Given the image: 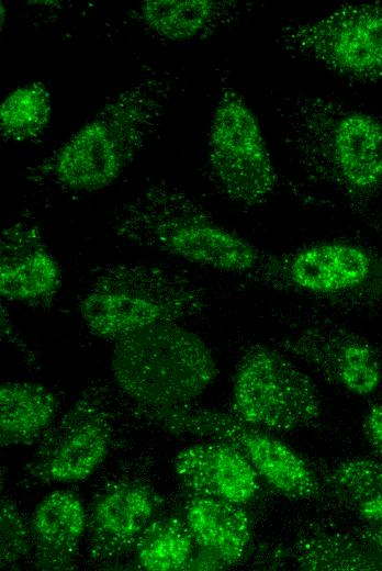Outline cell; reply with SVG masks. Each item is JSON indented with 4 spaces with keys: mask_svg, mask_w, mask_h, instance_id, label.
<instances>
[{
    "mask_svg": "<svg viewBox=\"0 0 382 571\" xmlns=\"http://www.w3.org/2000/svg\"><path fill=\"white\" fill-rule=\"evenodd\" d=\"M205 291L169 266L156 261L108 264L93 270L78 311L91 335L116 339L131 331L198 315Z\"/></svg>",
    "mask_w": 382,
    "mask_h": 571,
    "instance_id": "277c9868",
    "label": "cell"
},
{
    "mask_svg": "<svg viewBox=\"0 0 382 571\" xmlns=\"http://www.w3.org/2000/svg\"><path fill=\"white\" fill-rule=\"evenodd\" d=\"M288 147L315 177L358 202L382 187V121L326 96H300L280 108Z\"/></svg>",
    "mask_w": 382,
    "mask_h": 571,
    "instance_id": "3957f363",
    "label": "cell"
},
{
    "mask_svg": "<svg viewBox=\"0 0 382 571\" xmlns=\"http://www.w3.org/2000/svg\"><path fill=\"white\" fill-rule=\"evenodd\" d=\"M363 541L382 552V528L368 526L360 533Z\"/></svg>",
    "mask_w": 382,
    "mask_h": 571,
    "instance_id": "484cf974",
    "label": "cell"
},
{
    "mask_svg": "<svg viewBox=\"0 0 382 571\" xmlns=\"http://www.w3.org/2000/svg\"><path fill=\"white\" fill-rule=\"evenodd\" d=\"M87 524L77 495L68 491L46 495L37 504L31 523L36 566L44 570L71 568Z\"/></svg>",
    "mask_w": 382,
    "mask_h": 571,
    "instance_id": "e0dca14e",
    "label": "cell"
},
{
    "mask_svg": "<svg viewBox=\"0 0 382 571\" xmlns=\"http://www.w3.org/2000/svg\"><path fill=\"white\" fill-rule=\"evenodd\" d=\"M294 551L295 562L305 570H382V552L337 536L312 535Z\"/></svg>",
    "mask_w": 382,
    "mask_h": 571,
    "instance_id": "7402d4cb",
    "label": "cell"
},
{
    "mask_svg": "<svg viewBox=\"0 0 382 571\" xmlns=\"http://www.w3.org/2000/svg\"><path fill=\"white\" fill-rule=\"evenodd\" d=\"M335 495L352 510L382 501V462L350 459L335 466L326 478Z\"/></svg>",
    "mask_w": 382,
    "mask_h": 571,
    "instance_id": "603a6c76",
    "label": "cell"
},
{
    "mask_svg": "<svg viewBox=\"0 0 382 571\" xmlns=\"http://www.w3.org/2000/svg\"><path fill=\"white\" fill-rule=\"evenodd\" d=\"M160 503L159 495L143 483L122 481L106 488L96 497L88 518L90 557L103 561L135 546Z\"/></svg>",
    "mask_w": 382,
    "mask_h": 571,
    "instance_id": "7c38bea8",
    "label": "cell"
},
{
    "mask_svg": "<svg viewBox=\"0 0 382 571\" xmlns=\"http://www.w3.org/2000/svg\"><path fill=\"white\" fill-rule=\"evenodd\" d=\"M178 78L147 69L119 91L67 141L25 168V182L61 193L112 184L158 132Z\"/></svg>",
    "mask_w": 382,
    "mask_h": 571,
    "instance_id": "6da1fadb",
    "label": "cell"
},
{
    "mask_svg": "<svg viewBox=\"0 0 382 571\" xmlns=\"http://www.w3.org/2000/svg\"><path fill=\"white\" fill-rule=\"evenodd\" d=\"M58 407L54 392L34 382H4L0 387L1 446L27 444L53 422Z\"/></svg>",
    "mask_w": 382,
    "mask_h": 571,
    "instance_id": "d6986e66",
    "label": "cell"
},
{
    "mask_svg": "<svg viewBox=\"0 0 382 571\" xmlns=\"http://www.w3.org/2000/svg\"><path fill=\"white\" fill-rule=\"evenodd\" d=\"M194 546L186 520L160 517L154 519L137 539L136 559L143 569L149 571L187 570Z\"/></svg>",
    "mask_w": 382,
    "mask_h": 571,
    "instance_id": "44dd1931",
    "label": "cell"
},
{
    "mask_svg": "<svg viewBox=\"0 0 382 571\" xmlns=\"http://www.w3.org/2000/svg\"><path fill=\"white\" fill-rule=\"evenodd\" d=\"M363 428L371 447L382 457V404L370 408Z\"/></svg>",
    "mask_w": 382,
    "mask_h": 571,
    "instance_id": "d4e9b609",
    "label": "cell"
},
{
    "mask_svg": "<svg viewBox=\"0 0 382 571\" xmlns=\"http://www.w3.org/2000/svg\"><path fill=\"white\" fill-rule=\"evenodd\" d=\"M177 475L195 496L235 504L250 502L260 490V477L245 456L229 444L193 445L173 460Z\"/></svg>",
    "mask_w": 382,
    "mask_h": 571,
    "instance_id": "4fadbf2b",
    "label": "cell"
},
{
    "mask_svg": "<svg viewBox=\"0 0 382 571\" xmlns=\"http://www.w3.org/2000/svg\"><path fill=\"white\" fill-rule=\"evenodd\" d=\"M52 115L47 86L32 81L10 91L0 105V135L4 143L36 142L46 132Z\"/></svg>",
    "mask_w": 382,
    "mask_h": 571,
    "instance_id": "ffe728a7",
    "label": "cell"
},
{
    "mask_svg": "<svg viewBox=\"0 0 382 571\" xmlns=\"http://www.w3.org/2000/svg\"><path fill=\"white\" fill-rule=\"evenodd\" d=\"M3 15L5 16V11L3 12V4H1V27L3 25Z\"/></svg>",
    "mask_w": 382,
    "mask_h": 571,
    "instance_id": "4316f807",
    "label": "cell"
},
{
    "mask_svg": "<svg viewBox=\"0 0 382 571\" xmlns=\"http://www.w3.org/2000/svg\"><path fill=\"white\" fill-rule=\"evenodd\" d=\"M110 426L109 416L96 395L81 398L38 450L31 474L47 482L86 480L108 455Z\"/></svg>",
    "mask_w": 382,
    "mask_h": 571,
    "instance_id": "30bf717a",
    "label": "cell"
},
{
    "mask_svg": "<svg viewBox=\"0 0 382 571\" xmlns=\"http://www.w3.org/2000/svg\"><path fill=\"white\" fill-rule=\"evenodd\" d=\"M375 258L366 248L348 242H318L295 250L284 261L289 280L313 294H340L366 284Z\"/></svg>",
    "mask_w": 382,
    "mask_h": 571,
    "instance_id": "5bb4252c",
    "label": "cell"
},
{
    "mask_svg": "<svg viewBox=\"0 0 382 571\" xmlns=\"http://www.w3.org/2000/svg\"><path fill=\"white\" fill-rule=\"evenodd\" d=\"M286 54L358 82L382 80V1L348 2L323 16L283 27Z\"/></svg>",
    "mask_w": 382,
    "mask_h": 571,
    "instance_id": "52a82bcc",
    "label": "cell"
},
{
    "mask_svg": "<svg viewBox=\"0 0 382 571\" xmlns=\"http://www.w3.org/2000/svg\"><path fill=\"white\" fill-rule=\"evenodd\" d=\"M111 370L117 388L149 410L189 404L218 373L204 340L173 322L147 325L114 339Z\"/></svg>",
    "mask_w": 382,
    "mask_h": 571,
    "instance_id": "5b68a950",
    "label": "cell"
},
{
    "mask_svg": "<svg viewBox=\"0 0 382 571\" xmlns=\"http://www.w3.org/2000/svg\"><path fill=\"white\" fill-rule=\"evenodd\" d=\"M112 228L128 246L224 272L249 275L266 260L261 249L217 223L202 204L162 179L144 182L119 203Z\"/></svg>",
    "mask_w": 382,
    "mask_h": 571,
    "instance_id": "7a4b0ae2",
    "label": "cell"
},
{
    "mask_svg": "<svg viewBox=\"0 0 382 571\" xmlns=\"http://www.w3.org/2000/svg\"><path fill=\"white\" fill-rule=\"evenodd\" d=\"M154 415L172 433L210 437L232 445L260 479L285 496L312 499L319 494L317 478L299 454L237 416L189 404L154 410Z\"/></svg>",
    "mask_w": 382,
    "mask_h": 571,
    "instance_id": "9c48e42d",
    "label": "cell"
},
{
    "mask_svg": "<svg viewBox=\"0 0 382 571\" xmlns=\"http://www.w3.org/2000/svg\"><path fill=\"white\" fill-rule=\"evenodd\" d=\"M184 520L198 549L224 567L243 558L250 538V520L241 505L195 496L187 505Z\"/></svg>",
    "mask_w": 382,
    "mask_h": 571,
    "instance_id": "ac0fdd59",
    "label": "cell"
},
{
    "mask_svg": "<svg viewBox=\"0 0 382 571\" xmlns=\"http://www.w3.org/2000/svg\"><path fill=\"white\" fill-rule=\"evenodd\" d=\"M1 567L14 564L33 545L32 531L10 502L1 503Z\"/></svg>",
    "mask_w": 382,
    "mask_h": 571,
    "instance_id": "cb8c5ba5",
    "label": "cell"
},
{
    "mask_svg": "<svg viewBox=\"0 0 382 571\" xmlns=\"http://www.w3.org/2000/svg\"><path fill=\"white\" fill-rule=\"evenodd\" d=\"M239 419L273 430H295L318 419L322 400L313 381L278 351L259 346L240 359L233 383Z\"/></svg>",
    "mask_w": 382,
    "mask_h": 571,
    "instance_id": "ba28073f",
    "label": "cell"
},
{
    "mask_svg": "<svg viewBox=\"0 0 382 571\" xmlns=\"http://www.w3.org/2000/svg\"><path fill=\"white\" fill-rule=\"evenodd\" d=\"M286 349L357 395L373 393L382 379L374 349L362 338L347 333L307 332L292 338Z\"/></svg>",
    "mask_w": 382,
    "mask_h": 571,
    "instance_id": "2e32d148",
    "label": "cell"
},
{
    "mask_svg": "<svg viewBox=\"0 0 382 571\" xmlns=\"http://www.w3.org/2000/svg\"><path fill=\"white\" fill-rule=\"evenodd\" d=\"M61 283L60 268L41 228L19 220L2 229L0 238V293L7 301L47 305Z\"/></svg>",
    "mask_w": 382,
    "mask_h": 571,
    "instance_id": "8fae6325",
    "label": "cell"
},
{
    "mask_svg": "<svg viewBox=\"0 0 382 571\" xmlns=\"http://www.w3.org/2000/svg\"><path fill=\"white\" fill-rule=\"evenodd\" d=\"M248 7L227 0H146L127 14L160 41L187 43L210 37L241 21Z\"/></svg>",
    "mask_w": 382,
    "mask_h": 571,
    "instance_id": "9a60e30c",
    "label": "cell"
},
{
    "mask_svg": "<svg viewBox=\"0 0 382 571\" xmlns=\"http://www.w3.org/2000/svg\"><path fill=\"white\" fill-rule=\"evenodd\" d=\"M206 167L216 189L240 206L266 203L278 184L258 119L239 91L229 85L222 87L213 110Z\"/></svg>",
    "mask_w": 382,
    "mask_h": 571,
    "instance_id": "8992f818",
    "label": "cell"
}]
</instances>
